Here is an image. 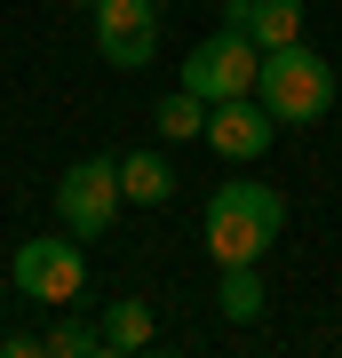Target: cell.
Wrapping results in <instances>:
<instances>
[{
    "mask_svg": "<svg viewBox=\"0 0 342 358\" xmlns=\"http://www.w3.org/2000/svg\"><path fill=\"white\" fill-rule=\"evenodd\" d=\"M64 8H96V0H64Z\"/></svg>",
    "mask_w": 342,
    "mask_h": 358,
    "instance_id": "14",
    "label": "cell"
},
{
    "mask_svg": "<svg viewBox=\"0 0 342 358\" xmlns=\"http://www.w3.org/2000/svg\"><path fill=\"white\" fill-rule=\"evenodd\" d=\"M120 192L136 207H167V199H176V167H167L159 152H127L120 159Z\"/></svg>",
    "mask_w": 342,
    "mask_h": 358,
    "instance_id": "9",
    "label": "cell"
},
{
    "mask_svg": "<svg viewBox=\"0 0 342 358\" xmlns=\"http://www.w3.org/2000/svg\"><path fill=\"white\" fill-rule=\"evenodd\" d=\"M96 334H104V350H143L152 343V303H136V294H120V303H104V319H96Z\"/></svg>",
    "mask_w": 342,
    "mask_h": 358,
    "instance_id": "10",
    "label": "cell"
},
{
    "mask_svg": "<svg viewBox=\"0 0 342 358\" xmlns=\"http://www.w3.org/2000/svg\"><path fill=\"white\" fill-rule=\"evenodd\" d=\"M120 207H127L120 159H72V167L56 176V215H64L72 239H104V231L120 223Z\"/></svg>",
    "mask_w": 342,
    "mask_h": 358,
    "instance_id": "4",
    "label": "cell"
},
{
    "mask_svg": "<svg viewBox=\"0 0 342 358\" xmlns=\"http://www.w3.org/2000/svg\"><path fill=\"white\" fill-rule=\"evenodd\" d=\"M255 72H263V48H255V32H239V24L207 32L199 48L183 56V88L199 96V103H231V96H255Z\"/></svg>",
    "mask_w": 342,
    "mask_h": 358,
    "instance_id": "3",
    "label": "cell"
},
{
    "mask_svg": "<svg viewBox=\"0 0 342 358\" xmlns=\"http://www.w3.org/2000/svg\"><path fill=\"white\" fill-rule=\"evenodd\" d=\"M152 120H159V136H207V103L191 88H176L167 103H152Z\"/></svg>",
    "mask_w": 342,
    "mask_h": 358,
    "instance_id": "12",
    "label": "cell"
},
{
    "mask_svg": "<svg viewBox=\"0 0 342 358\" xmlns=\"http://www.w3.org/2000/svg\"><path fill=\"white\" fill-rule=\"evenodd\" d=\"M279 223H287V199L271 192V183L231 176V183H215V199H207L199 239H207V255H215V263H263L271 239H279Z\"/></svg>",
    "mask_w": 342,
    "mask_h": 358,
    "instance_id": "1",
    "label": "cell"
},
{
    "mask_svg": "<svg viewBox=\"0 0 342 358\" xmlns=\"http://www.w3.org/2000/svg\"><path fill=\"white\" fill-rule=\"evenodd\" d=\"M255 96H263V112L279 120V128H318V120L334 112V72H327V56H318V48L287 40V48H263Z\"/></svg>",
    "mask_w": 342,
    "mask_h": 358,
    "instance_id": "2",
    "label": "cell"
},
{
    "mask_svg": "<svg viewBox=\"0 0 342 358\" xmlns=\"http://www.w3.org/2000/svg\"><path fill=\"white\" fill-rule=\"evenodd\" d=\"M8 279H16V294H32V303L72 310L80 287H88V255H80V239H24L16 263H8Z\"/></svg>",
    "mask_w": 342,
    "mask_h": 358,
    "instance_id": "5",
    "label": "cell"
},
{
    "mask_svg": "<svg viewBox=\"0 0 342 358\" xmlns=\"http://www.w3.org/2000/svg\"><path fill=\"white\" fill-rule=\"evenodd\" d=\"M215 303H223V319H231V327H255V319H263V271H255V263H223Z\"/></svg>",
    "mask_w": 342,
    "mask_h": 358,
    "instance_id": "11",
    "label": "cell"
},
{
    "mask_svg": "<svg viewBox=\"0 0 342 358\" xmlns=\"http://www.w3.org/2000/svg\"><path fill=\"white\" fill-rule=\"evenodd\" d=\"M223 24L255 32V48H287V40H303V0H231Z\"/></svg>",
    "mask_w": 342,
    "mask_h": 358,
    "instance_id": "8",
    "label": "cell"
},
{
    "mask_svg": "<svg viewBox=\"0 0 342 358\" xmlns=\"http://www.w3.org/2000/svg\"><path fill=\"white\" fill-rule=\"evenodd\" d=\"M271 136H279V120L263 112V96H231V103H207V143H215L223 159H263Z\"/></svg>",
    "mask_w": 342,
    "mask_h": 358,
    "instance_id": "7",
    "label": "cell"
},
{
    "mask_svg": "<svg viewBox=\"0 0 342 358\" xmlns=\"http://www.w3.org/2000/svg\"><path fill=\"white\" fill-rule=\"evenodd\" d=\"M40 350H48V358H104V334L80 327V319H56L48 334H40Z\"/></svg>",
    "mask_w": 342,
    "mask_h": 358,
    "instance_id": "13",
    "label": "cell"
},
{
    "mask_svg": "<svg viewBox=\"0 0 342 358\" xmlns=\"http://www.w3.org/2000/svg\"><path fill=\"white\" fill-rule=\"evenodd\" d=\"M96 56L112 72H143L159 56V0H96Z\"/></svg>",
    "mask_w": 342,
    "mask_h": 358,
    "instance_id": "6",
    "label": "cell"
}]
</instances>
